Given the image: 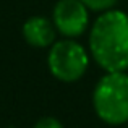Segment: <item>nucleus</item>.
I'll return each mask as SVG.
<instances>
[{
    "instance_id": "f257e3e1",
    "label": "nucleus",
    "mask_w": 128,
    "mask_h": 128,
    "mask_svg": "<svg viewBox=\"0 0 128 128\" xmlns=\"http://www.w3.org/2000/svg\"><path fill=\"white\" fill-rule=\"evenodd\" d=\"M89 52L94 62L106 70H128V15L122 10H106L97 16L89 32Z\"/></svg>"
},
{
    "instance_id": "f03ea898",
    "label": "nucleus",
    "mask_w": 128,
    "mask_h": 128,
    "mask_svg": "<svg viewBox=\"0 0 128 128\" xmlns=\"http://www.w3.org/2000/svg\"><path fill=\"white\" fill-rule=\"evenodd\" d=\"M92 106L97 117L109 125L128 122V75L126 72L106 73L92 92Z\"/></svg>"
},
{
    "instance_id": "7ed1b4c3",
    "label": "nucleus",
    "mask_w": 128,
    "mask_h": 128,
    "mask_svg": "<svg viewBox=\"0 0 128 128\" xmlns=\"http://www.w3.org/2000/svg\"><path fill=\"white\" fill-rule=\"evenodd\" d=\"M47 66L54 78L63 83H73L83 78L89 66L86 49L75 39H62L50 46Z\"/></svg>"
},
{
    "instance_id": "20e7f679",
    "label": "nucleus",
    "mask_w": 128,
    "mask_h": 128,
    "mask_svg": "<svg viewBox=\"0 0 128 128\" xmlns=\"http://www.w3.org/2000/svg\"><path fill=\"white\" fill-rule=\"evenodd\" d=\"M81 0H58L52 12V23L57 32L68 39L84 34L89 24V12Z\"/></svg>"
},
{
    "instance_id": "39448f33",
    "label": "nucleus",
    "mask_w": 128,
    "mask_h": 128,
    "mask_svg": "<svg viewBox=\"0 0 128 128\" xmlns=\"http://www.w3.org/2000/svg\"><path fill=\"white\" fill-rule=\"evenodd\" d=\"M57 29L46 16H31L23 24V38L36 49H46L55 42Z\"/></svg>"
},
{
    "instance_id": "423d86ee",
    "label": "nucleus",
    "mask_w": 128,
    "mask_h": 128,
    "mask_svg": "<svg viewBox=\"0 0 128 128\" xmlns=\"http://www.w3.org/2000/svg\"><path fill=\"white\" fill-rule=\"evenodd\" d=\"M81 2L92 12H106L112 8L118 0H81Z\"/></svg>"
},
{
    "instance_id": "0eeeda50",
    "label": "nucleus",
    "mask_w": 128,
    "mask_h": 128,
    "mask_svg": "<svg viewBox=\"0 0 128 128\" xmlns=\"http://www.w3.org/2000/svg\"><path fill=\"white\" fill-rule=\"evenodd\" d=\"M32 128H63V125L55 117H42L36 122V125Z\"/></svg>"
}]
</instances>
